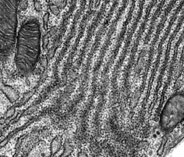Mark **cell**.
Returning <instances> with one entry per match:
<instances>
[{
  "instance_id": "8992f818",
  "label": "cell",
  "mask_w": 184,
  "mask_h": 157,
  "mask_svg": "<svg viewBox=\"0 0 184 157\" xmlns=\"http://www.w3.org/2000/svg\"><path fill=\"white\" fill-rule=\"evenodd\" d=\"M48 43H49V41H48V38L47 37H44L43 39V45H42L44 49H45L47 47Z\"/></svg>"
},
{
  "instance_id": "277c9868",
  "label": "cell",
  "mask_w": 184,
  "mask_h": 157,
  "mask_svg": "<svg viewBox=\"0 0 184 157\" xmlns=\"http://www.w3.org/2000/svg\"><path fill=\"white\" fill-rule=\"evenodd\" d=\"M60 146H61L60 144H59V142L58 141L57 139H55L53 141L52 143H51V148H52V147H56L55 148L54 152H56V151H58V150H59V147H60Z\"/></svg>"
},
{
  "instance_id": "5b68a950",
  "label": "cell",
  "mask_w": 184,
  "mask_h": 157,
  "mask_svg": "<svg viewBox=\"0 0 184 157\" xmlns=\"http://www.w3.org/2000/svg\"><path fill=\"white\" fill-rule=\"evenodd\" d=\"M15 109L14 108H11V109H9L8 111H7V113H6V117L7 118H10L12 117V115L15 114Z\"/></svg>"
},
{
  "instance_id": "7a4b0ae2",
  "label": "cell",
  "mask_w": 184,
  "mask_h": 157,
  "mask_svg": "<svg viewBox=\"0 0 184 157\" xmlns=\"http://www.w3.org/2000/svg\"><path fill=\"white\" fill-rule=\"evenodd\" d=\"M183 96L176 94L168 100L160 117V124L163 129L169 130L183 120Z\"/></svg>"
},
{
  "instance_id": "52a82bcc",
  "label": "cell",
  "mask_w": 184,
  "mask_h": 157,
  "mask_svg": "<svg viewBox=\"0 0 184 157\" xmlns=\"http://www.w3.org/2000/svg\"><path fill=\"white\" fill-rule=\"evenodd\" d=\"M47 63H48V62H47V58H43V59L42 60L41 64H42V65L44 67L47 66Z\"/></svg>"
},
{
  "instance_id": "6da1fadb",
  "label": "cell",
  "mask_w": 184,
  "mask_h": 157,
  "mask_svg": "<svg viewBox=\"0 0 184 157\" xmlns=\"http://www.w3.org/2000/svg\"><path fill=\"white\" fill-rule=\"evenodd\" d=\"M41 31L39 21L36 18L25 21L17 35L15 63L22 75L33 73L39 60Z\"/></svg>"
},
{
  "instance_id": "3957f363",
  "label": "cell",
  "mask_w": 184,
  "mask_h": 157,
  "mask_svg": "<svg viewBox=\"0 0 184 157\" xmlns=\"http://www.w3.org/2000/svg\"><path fill=\"white\" fill-rule=\"evenodd\" d=\"M1 74L0 71V90L6 95L10 103H14L19 98V93L12 87L4 84Z\"/></svg>"
}]
</instances>
